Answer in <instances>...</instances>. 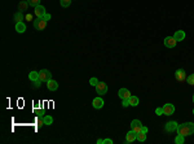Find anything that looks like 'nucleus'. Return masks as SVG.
Listing matches in <instances>:
<instances>
[{
    "label": "nucleus",
    "mask_w": 194,
    "mask_h": 144,
    "mask_svg": "<svg viewBox=\"0 0 194 144\" xmlns=\"http://www.w3.org/2000/svg\"><path fill=\"white\" fill-rule=\"evenodd\" d=\"M177 134L183 136H189L194 134V123L193 122H185L183 125H178L177 127Z\"/></svg>",
    "instance_id": "obj_1"
},
{
    "label": "nucleus",
    "mask_w": 194,
    "mask_h": 144,
    "mask_svg": "<svg viewBox=\"0 0 194 144\" xmlns=\"http://www.w3.org/2000/svg\"><path fill=\"white\" fill-rule=\"evenodd\" d=\"M47 22L48 21H45L43 17H36V20L34 21V27H35L36 30H39V31H40V30H44L47 26Z\"/></svg>",
    "instance_id": "obj_2"
},
{
    "label": "nucleus",
    "mask_w": 194,
    "mask_h": 144,
    "mask_svg": "<svg viewBox=\"0 0 194 144\" xmlns=\"http://www.w3.org/2000/svg\"><path fill=\"white\" fill-rule=\"evenodd\" d=\"M52 79V73L47 69H43V70L39 71V81L40 82H48Z\"/></svg>",
    "instance_id": "obj_3"
},
{
    "label": "nucleus",
    "mask_w": 194,
    "mask_h": 144,
    "mask_svg": "<svg viewBox=\"0 0 194 144\" xmlns=\"http://www.w3.org/2000/svg\"><path fill=\"white\" fill-rule=\"evenodd\" d=\"M96 92L98 95H105L107 92V84L105 82H98L97 86H96Z\"/></svg>",
    "instance_id": "obj_4"
},
{
    "label": "nucleus",
    "mask_w": 194,
    "mask_h": 144,
    "mask_svg": "<svg viewBox=\"0 0 194 144\" xmlns=\"http://www.w3.org/2000/svg\"><path fill=\"white\" fill-rule=\"evenodd\" d=\"M131 130L132 131H135L136 134H139L140 131H142V123H141V121H139V120H133L131 122Z\"/></svg>",
    "instance_id": "obj_5"
},
{
    "label": "nucleus",
    "mask_w": 194,
    "mask_h": 144,
    "mask_svg": "<svg viewBox=\"0 0 194 144\" xmlns=\"http://www.w3.org/2000/svg\"><path fill=\"white\" fill-rule=\"evenodd\" d=\"M177 127H178V125H177V122H175V121H170V122H167L166 123V126H164V128H166L167 132L177 131Z\"/></svg>",
    "instance_id": "obj_6"
},
{
    "label": "nucleus",
    "mask_w": 194,
    "mask_h": 144,
    "mask_svg": "<svg viewBox=\"0 0 194 144\" xmlns=\"http://www.w3.org/2000/svg\"><path fill=\"white\" fill-rule=\"evenodd\" d=\"M175 78H176V81L177 82H184V81H186V73L184 71V69H178V70H176V73H175Z\"/></svg>",
    "instance_id": "obj_7"
},
{
    "label": "nucleus",
    "mask_w": 194,
    "mask_h": 144,
    "mask_svg": "<svg viewBox=\"0 0 194 144\" xmlns=\"http://www.w3.org/2000/svg\"><path fill=\"white\" fill-rule=\"evenodd\" d=\"M118 95H119V97H120L122 100H128L129 97L132 96L131 92H129L127 88H120L119 90V92H118Z\"/></svg>",
    "instance_id": "obj_8"
},
{
    "label": "nucleus",
    "mask_w": 194,
    "mask_h": 144,
    "mask_svg": "<svg viewBox=\"0 0 194 144\" xmlns=\"http://www.w3.org/2000/svg\"><path fill=\"white\" fill-rule=\"evenodd\" d=\"M176 43H177V40H176L173 37H167L164 39V46L167 48H173L176 46Z\"/></svg>",
    "instance_id": "obj_9"
},
{
    "label": "nucleus",
    "mask_w": 194,
    "mask_h": 144,
    "mask_svg": "<svg viewBox=\"0 0 194 144\" xmlns=\"http://www.w3.org/2000/svg\"><path fill=\"white\" fill-rule=\"evenodd\" d=\"M173 112H175V107L172 104H166L163 107V114L171 115V114H173Z\"/></svg>",
    "instance_id": "obj_10"
},
{
    "label": "nucleus",
    "mask_w": 194,
    "mask_h": 144,
    "mask_svg": "<svg viewBox=\"0 0 194 144\" xmlns=\"http://www.w3.org/2000/svg\"><path fill=\"white\" fill-rule=\"evenodd\" d=\"M103 100L101 99V97H96V99H93V101H92V105H93V108H96V109H101V108L103 107Z\"/></svg>",
    "instance_id": "obj_11"
},
{
    "label": "nucleus",
    "mask_w": 194,
    "mask_h": 144,
    "mask_svg": "<svg viewBox=\"0 0 194 144\" xmlns=\"http://www.w3.org/2000/svg\"><path fill=\"white\" fill-rule=\"evenodd\" d=\"M45 13H47V12H45V8H44L43 5L35 7V16H36V17H43Z\"/></svg>",
    "instance_id": "obj_12"
},
{
    "label": "nucleus",
    "mask_w": 194,
    "mask_h": 144,
    "mask_svg": "<svg viewBox=\"0 0 194 144\" xmlns=\"http://www.w3.org/2000/svg\"><path fill=\"white\" fill-rule=\"evenodd\" d=\"M47 87H48L49 91H56L58 88V83L56 81H53V79H51V81L47 82Z\"/></svg>",
    "instance_id": "obj_13"
},
{
    "label": "nucleus",
    "mask_w": 194,
    "mask_h": 144,
    "mask_svg": "<svg viewBox=\"0 0 194 144\" xmlns=\"http://www.w3.org/2000/svg\"><path fill=\"white\" fill-rule=\"evenodd\" d=\"M136 136H137V134L135 132V131H129L128 134H127V136H126V141L127 143H133L135 140H136Z\"/></svg>",
    "instance_id": "obj_14"
},
{
    "label": "nucleus",
    "mask_w": 194,
    "mask_h": 144,
    "mask_svg": "<svg viewBox=\"0 0 194 144\" xmlns=\"http://www.w3.org/2000/svg\"><path fill=\"white\" fill-rule=\"evenodd\" d=\"M16 31L17 33H20V34H22V33H25L26 31V25H25V22H17L16 24Z\"/></svg>",
    "instance_id": "obj_15"
},
{
    "label": "nucleus",
    "mask_w": 194,
    "mask_h": 144,
    "mask_svg": "<svg viewBox=\"0 0 194 144\" xmlns=\"http://www.w3.org/2000/svg\"><path fill=\"white\" fill-rule=\"evenodd\" d=\"M173 38H175L177 42H181V40H184V38H185V33H184L183 30H177V31L175 33V35H173Z\"/></svg>",
    "instance_id": "obj_16"
},
{
    "label": "nucleus",
    "mask_w": 194,
    "mask_h": 144,
    "mask_svg": "<svg viewBox=\"0 0 194 144\" xmlns=\"http://www.w3.org/2000/svg\"><path fill=\"white\" fill-rule=\"evenodd\" d=\"M28 79H30L31 82L39 81V71H31V73L28 74Z\"/></svg>",
    "instance_id": "obj_17"
},
{
    "label": "nucleus",
    "mask_w": 194,
    "mask_h": 144,
    "mask_svg": "<svg viewBox=\"0 0 194 144\" xmlns=\"http://www.w3.org/2000/svg\"><path fill=\"white\" fill-rule=\"evenodd\" d=\"M136 140H139V141H145L146 140V132H144V131H140L139 134H137V136H136Z\"/></svg>",
    "instance_id": "obj_18"
},
{
    "label": "nucleus",
    "mask_w": 194,
    "mask_h": 144,
    "mask_svg": "<svg viewBox=\"0 0 194 144\" xmlns=\"http://www.w3.org/2000/svg\"><path fill=\"white\" fill-rule=\"evenodd\" d=\"M128 100H129V105H132V107H137L139 105V97L137 96H131Z\"/></svg>",
    "instance_id": "obj_19"
},
{
    "label": "nucleus",
    "mask_w": 194,
    "mask_h": 144,
    "mask_svg": "<svg viewBox=\"0 0 194 144\" xmlns=\"http://www.w3.org/2000/svg\"><path fill=\"white\" fill-rule=\"evenodd\" d=\"M27 7H28V3H27V1H21V3L18 4V9H20V12L26 11V9H27Z\"/></svg>",
    "instance_id": "obj_20"
},
{
    "label": "nucleus",
    "mask_w": 194,
    "mask_h": 144,
    "mask_svg": "<svg viewBox=\"0 0 194 144\" xmlns=\"http://www.w3.org/2000/svg\"><path fill=\"white\" fill-rule=\"evenodd\" d=\"M43 120H44V125H47V126H49V125L53 123V118H52L51 115H44Z\"/></svg>",
    "instance_id": "obj_21"
},
{
    "label": "nucleus",
    "mask_w": 194,
    "mask_h": 144,
    "mask_svg": "<svg viewBox=\"0 0 194 144\" xmlns=\"http://www.w3.org/2000/svg\"><path fill=\"white\" fill-rule=\"evenodd\" d=\"M27 3H28V5H31V7H38V5H40V0H27Z\"/></svg>",
    "instance_id": "obj_22"
},
{
    "label": "nucleus",
    "mask_w": 194,
    "mask_h": 144,
    "mask_svg": "<svg viewBox=\"0 0 194 144\" xmlns=\"http://www.w3.org/2000/svg\"><path fill=\"white\" fill-rule=\"evenodd\" d=\"M14 20L17 22H22L23 21V14H22V12H18V13H16L14 14Z\"/></svg>",
    "instance_id": "obj_23"
},
{
    "label": "nucleus",
    "mask_w": 194,
    "mask_h": 144,
    "mask_svg": "<svg viewBox=\"0 0 194 144\" xmlns=\"http://www.w3.org/2000/svg\"><path fill=\"white\" fill-rule=\"evenodd\" d=\"M184 138H185V136H183V135L178 134V135L176 136V139H175V143L176 144H183L184 143Z\"/></svg>",
    "instance_id": "obj_24"
},
{
    "label": "nucleus",
    "mask_w": 194,
    "mask_h": 144,
    "mask_svg": "<svg viewBox=\"0 0 194 144\" xmlns=\"http://www.w3.org/2000/svg\"><path fill=\"white\" fill-rule=\"evenodd\" d=\"M59 3H61V7H64V8H67V7L71 4V0H59Z\"/></svg>",
    "instance_id": "obj_25"
},
{
    "label": "nucleus",
    "mask_w": 194,
    "mask_h": 144,
    "mask_svg": "<svg viewBox=\"0 0 194 144\" xmlns=\"http://www.w3.org/2000/svg\"><path fill=\"white\" fill-rule=\"evenodd\" d=\"M186 82H188L190 86H194V74H191V75H189L188 78H186Z\"/></svg>",
    "instance_id": "obj_26"
},
{
    "label": "nucleus",
    "mask_w": 194,
    "mask_h": 144,
    "mask_svg": "<svg viewBox=\"0 0 194 144\" xmlns=\"http://www.w3.org/2000/svg\"><path fill=\"white\" fill-rule=\"evenodd\" d=\"M89 83H91V86H95V87H96V86H97V83H98V79L93 77V78L89 79Z\"/></svg>",
    "instance_id": "obj_27"
},
{
    "label": "nucleus",
    "mask_w": 194,
    "mask_h": 144,
    "mask_svg": "<svg viewBox=\"0 0 194 144\" xmlns=\"http://www.w3.org/2000/svg\"><path fill=\"white\" fill-rule=\"evenodd\" d=\"M155 113H157L158 115H162L163 114V108H157V109H155Z\"/></svg>",
    "instance_id": "obj_28"
},
{
    "label": "nucleus",
    "mask_w": 194,
    "mask_h": 144,
    "mask_svg": "<svg viewBox=\"0 0 194 144\" xmlns=\"http://www.w3.org/2000/svg\"><path fill=\"white\" fill-rule=\"evenodd\" d=\"M38 126H39V127L44 126V120H43V118H39V120H38Z\"/></svg>",
    "instance_id": "obj_29"
},
{
    "label": "nucleus",
    "mask_w": 194,
    "mask_h": 144,
    "mask_svg": "<svg viewBox=\"0 0 194 144\" xmlns=\"http://www.w3.org/2000/svg\"><path fill=\"white\" fill-rule=\"evenodd\" d=\"M102 144H113V140H111V139H105V140L102 141Z\"/></svg>",
    "instance_id": "obj_30"
},
{
    "label": "nucleus",
    "mask_w": 194,
    "mask_h": 144,
    "mask_svg": "<svg viewBox=\"0 0 194 144\" xmlns=\"http://www.w3.org/2000/svg\"><path fill=\"white\" fill-rule=\"evenodd\" d=\"M43 18L45 20V21H49V20H51V14L45 13V14H44V16H43Z\"/></svg>",
    "instance_id": "obj_31"
},
{
    "label": "nucleus",
    "mask_w": 194,
    "mask_h": 144,
    "mask_svg": "<svg viewBox=\"0 0 194 144\" xmlns=\"http://www.w3.org/2000/svg\"><path fill=\"white\" fill-rule=\"evenodd\" d=\"M122 105H123L124 108H127L129 105V100H123V104H122Z\"/></svg>",
    "instance_id": "obj_32"
},
{
    "label": "nucleus",
    "mask_w": 194,
    "mask_h": 144,
    "mask_svg": "<svg viewBox=\"0 0 194 144\" xmlns=\"http://www.w3.org/2000/svg\"><path fill=\"white\" fill-rule=\"evenodd\" d=\"M34 83H35L34 84L35 87H40V81H36V82H34Z\"/></svg>",
    "instance_id": "obj_33"
},
{
    "label": "nucleus",
    "mask_w": 194,
    "mask_h": 144,
    "mask_svg": "<svg viewBox=\"0 0 194 144\" xmlns=\"http://www.w3.org/2000/svg\"><path fill=\"white\" fill-rule=\"evenodd\" d=\"M142 131H144V132H147V127H145V126H142Z\"/></svg>",
    "instance_id": "obj_34"
},
{
    "label": "nucleus",
    "mask_w": 194,
    "mask_h": 144,
    "mask_svg": "<svg viewBox=\"0 0 194 144\" xmlns=\"http://www.w3.org/2000/svg\"><path fill=\"white\" fill-rule=\"evenodd\" d=\"M193 103H194V95H193Z\"/></svg>",
    "instance_id": "obj_35"
},
{
    "label": "nucleus",
    "mask_w": 194,
    "mask_h": 144,
    "mask_svg": "<svg viewBox=\"0 0 194 144\" xmlns=\"http://www.w3.org/2000/svg\"><path fill=\"white\" fill-rule=\"evenodd\" d=\"M193 114H194V109H193Z\"/></svg>",
    "instance_id": "obj_36"
}]
</instances>
